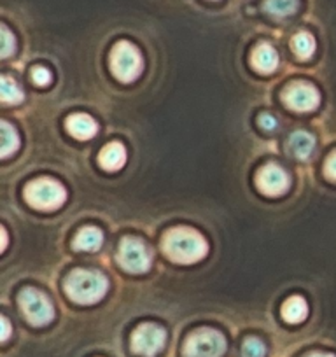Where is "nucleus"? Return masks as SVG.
<instances>
[{"label":"nucleus","mask_w":336,"mask_h":357,"mask_svg":"<svg viewBox=\"0 0 336 357\" xmlns=\"http://www.w3.org/2000/svg\"><path fill=\"white\" fill-rule=\"evenodd\" d=\"M165 254L176 263H197L208 254V243L197 229L174 228L163 238Z\"/></svg>","instance_id":"nucleus-1"},{"label":"nucleus","mask_w":336,"mask_h":357,"mask_svg":"<svg viewBox=\"0 0 336 357\" xmlns=\"http://www.w3.org/2000/svg\"><path fill=\"white\" fill-rule=\"evenodd\" d=\"M109 282L102 273L93 270H74L65 280L68 298L79 305H93L107 293Z\"/></svg>","instance_id":"nucleus-2"},{"label":"nucleus","mask_w":336,"mask_h":357,"mask_svg":"<svg viewBox=\"0 0 336 357\" xmlns=\"http://www.w3.org/2000/svg\"><path fill=\"white\" fill-rule=\"evenodd\" d=\"M25 200L39 211H56L67 200V191L53 178H36L25 188Z\"/></svg>","instance_id":"nucleus-3"},{"label":"nucleus","mask_w":336,"mask_h":357,"mask_svg":"<svg viewBox=\"0 0 336 357\" xmlns=\"http://www.w3.org/2000/svg\"><path fill=\"white\" fill-rule=\"evenodd\" d=\"M112 74L123 82H132L142 74L144 61L132 43H118L111 53Z\"/></svg>","instance_id":"nucleus-4"},{"label":"nucleus","mask_w":336,"mask_h":357,"mask_svg":"<svg viewBox=\"0 0 336 357\" xmlns=\"http://www.w3.org/2000/svg\"><path fill=\"white\" fill-rule=\"evenodd\" d=\"M226 352V340L215 329H198L184 343V357H221Z\"/></svg>","instance_id":"nucleus-5"},{"label":"nucleus","mask_w":336,"mask_h":357,"mask_svg":"<svg viewBox=\"0 0 336 357\" xmlns=\"http://www.w3.org/2000/svg\"><path fill=\"white\" fill-rule=\"evenodd\" d=\"M18 303L26 321L32 326H37V328L49 324L54 319L53 305L47 300L46 294H43L40 291L32 289V287L23 289L18 296Z\"/></svg>","instance_id":"nucleus-6"},{"label":"nucleus","mask_w":336,"mask_h":357,"mask_svg":"<svg viewBox=\"0 0 336 357\" xmlns=\"http://www.w3.org/2000/svg\"><path fill=\"white\" fill-rule=\"evenodd\" d=\"M118 259L121 266L130 273L147 272L151 268V263H153L149 247L140 240L132 238V236H126L121 240Z\"/></svg>","instance_id":"nucleus-7"},{"label":"nucleus","mask_w":336,"mask_h":357,"mask_svg":"<svg viewBox=\"0 0 336 357\" xmlns=\"http://www.w3.org/2000/svg\"><path fill=\"white\" fill-rule=\"evenodd\" d=\"M165 342H167V333L161 326L146 324L139 326V328L133 331L132 335V350L135 354L146 357H154L156 354H160L163 350Z\"/></svg>","instance_id":"nucleus-8"},{"label":"nucleus","mask_w":336,"mask_h":357,"mask_svg":"<svg viewBox=\"0 0 336 357\" xmlns=\"http://www.w3.org/2000/svg\"><path fill=\"white\" fill-rule=\"evenodd\" d=\"M284 102H286L287 107H291L293 111L298 112H308L317 109V105L321 104V95L315 89V86L307 84V82H296V84H291L289 88L284 91L282 95Z\"/></svg>","instance_id":"nucleus-9"},{"label":"nucleus","mask_w":336,"mask_h":357,"mask_svg":"<svg viewBox=\"0 0 336 357\" xmlns=\"http://www.w3.org/2000/svg\"><path fill=\"white\" fill-rule=\"evenodd\" d=\"M256 184L268 197H280L289 190V175L277 165H266L256 175Z\"/></svg>","instance_id":"nucleus-10"},{"label":"nucleus","mask_w":336,"mask_h":357,"mask_svg":"<svg viewBox=\"0 0 336 357\" xmlns=\"http://www.w3.org/2000/svg\"><path fill=\"white\" fill-rule=\"evenodd\" d=\"M250 61H252L254 70L259 74H272L279 65V54L270 44H259L250 56Z\"/></svg>","instance_id":"nucleus-11"},{"label":"nucleus","mask_w":336,"mask_h":357,"mask_svg":"<svg viewBox=\"0 0 336 357\" xmlns=\"http://www.w3.org/2000/svg\"><path fill=\"white\" fill-rule=\"evenodd\" d=\"M100 167L107 172H118L126 163V149L121 142H111L100 151Z\"/></svg>","instance_id":"nucleus-12"},{"label":"nucleus","mask_w":336,"mask_h":357,"mask_svg":"<svg viewBox=\"0 0 336 357\" xmlns=\"http://www.w3.org/2000/svg\"><path fill=\"white\" fill-rule=\"evenodd\" d=\"M67 130L72 137L79 140H88L95 137L98 126L95 119L88 114H74L67 119Z\"/></svg>","instance_id":"nucleus-13"},{"label":"nucleus","mask_w":336,"mask_h":357,"mask_svg":"<svg viewBox=\"0 0 336 357\" xmlns=\"http://www.w3.org/2000/svg\"><path fill=\"white\" fill-rule=\"evenodd\" d=\"M289 151L298 160H307L315 151V139L308 132H294L289 139Z\"/></svg>","instance_id":"nucleus-14"},{"label":"nucleus","mask_w":336,"mask_h":357,"mask_svg":"<svg viewBox=\"0 0 336 357\" xmlns=\"http://www.w3.org/2000/svg\"><path fill=\"white\" fill-rule=\"evenodd\" d=\"M308 315V305L305 298L301 296H291L287 298L286 303L282 305V317L291 324H300L307 319Z\"/></svg>","instance_id":"nucleus-15"},{"label":"nucleus","mask_w":336,"mask_h":357,"mask_svg":"<svg viewBox=\"0 0 336 357\" xmlns=\"http://www.w3.org/2000/svg\"><path fill=\"white\" fill-rule=\"evenodd\" d=\"M104 243V235L95 226L81 229L74 238V247L77 250H98Z\"/></svg>","instance_id":"nucleus-16"},{"label":"nucleus","mask_w":336,"mask_h":357,"mask_svg":"<svg viewBox=\"0 0 336 357\" xmlns=\"http://www.w3.org/2000/svg\"><path fill=\"white\" fill-rule=\"evenodd\" d=\"M0 97H2V102H6V104L15 105L23 100V91L11 77L2 75V79H0Z\"/></svg>","instance_id":"nucleus-17"},{"label":"nucleus","mask_w":336,"mask_h":357,"mask_svg":"<svg viewBox=\"0 0 336 357\" xmlns=\"http://www.w3.org/2000/svg\"><path fill=\"white\" fill-rule=\"evenodd\" d=\"M293 50L300 60H308L315 53V39L308 32H300L293 39Z\"/></svg>","instance_id":"nucleus-18"},{"label":"nucleus","mask_w":336,"mask_h":357,"mask_svg":"<svg viewBox=\"0 0 336 357\" xmlns=\"http://www.w3.org/2000/svg\"><path fill=\"white\" fill-rule=\"evenodd\" d=\"M2 153L0 156L9 158L11 154H15L20 147V137L16 133V130L9 125L8 121H2Z\"/></svg>","instance_id":"nucleus-19"},{"label":"nucleus","mask_w":336,"mask_h":357,"mask_svg":"<svg viewBox=\"0 0 336 357\" xmlns=\"http://www.w3.org/2000/svg\"><path fill=\"white\" fill-rule=\"evenodd\" d=\"M265 9L275 18H286L298 11V0H266Z\"/></svg>","instance_id":"nucleus-20"},{"label":"nucleus","mask_w":336,"mask_h":357,"mask_svg":"<svg viewBox=\"0 0 336 357\" xmlns=\"http://www.w3.org/2000/svg\"><path fill=\"white\" fill-rule=\"evenodd\" d=\"M266 347L259 338H247L242 347L243 357H265Z\"/></svg>","instance_id":"nucleus-21"},{"label":"nucleus","mask_w":336,"mask_h":357,"mask_svg":"<svg viewBox=\"0 0 336 357\" xmlns=\"http://www.w3.org/2000/svg\"><path fill=\"white\" fill-rule=\"evenodd\" d=\"M0 33H2V58H8L9 54L15 53V36L9 32V29L6 25L0 26Z\"/></svg>","instance_id":"nucleus-22"},{"label":"nucleus","mask_w":336,"mask_h":357,"mask_svg":"<svg viewBox=\"0 0 336 357\" xmlns=\"http://www.w3.org/2000/svg\"><path fill=\"white\" fill-rule=\"evenodd\" d=\"M32 79L37 86H47L51 82V72L44 67H36L32 70Z\"/></svg>","instance_id":"nucleus-23"},{"label":"nucleus","mask_w":336,"mask_h":357,"mask_svg":"<svg viewBox=\"0 0 336 357\" xmlns=\"http://www.w3.org/2000/svg\"><path fill=\"white\" fill-rule=\"evenodd\" d=\"M324 174L328 175L331 181H336V153L329 154V158L326 160V167H324Z\"/></svg>","instance_id":"nucleus-24"},{"label":"nucleus","mask_w":336,"mask_h":357,"mask_svg":"<svg viewBox=\"0 0 336 357\" xmlns=\"http://www.w3.org/2000/svg\"><path fill=\"white\" fill-rule=\"evenodd\" d=\"M259 125H261V128L266 130V132H272V130L277 128V119L266 112V114L259 116Z\"/></svg>","instance_id":"nucleus-25"},{"label":"nucleus","mask_w":336,"mask_h":357,"mask_svg":"<svg viewBox=\"0 0 336 357\" xmlns=\"http://www.w3.org/2000/svg\"><path fill=\"white\" fill-rule=\"evenodd\" d=\"M0 324H2V335H0V340H2V342H6V340L11 336V326H9L8 317H4V315H2V317H0Z\"/></svg>","instance_id":"nucleus-26"},{"label":"nucleus","mask_w":336,"mask_h":357,"mask_svg":"<svg viewBox=\"0 0 336 357\" xmlns=\"http://www.w3.org/2000/svg\"><path fill=\"white\" fill-rule=\"evenodd\" d=\"M0 236H2V249L0 250H6V247H8V233H6L4 226L0 228Z\"/></svg>","instance_id":"nucleus-27"},{"label":"nucleus","mask_w":336,"mask_h":357,"mask_svg":"<svg viewBox=\"0 0 336 357\" xmlns=\"http://www.w3.org/2000/svg\"><path fill=\"white\" fill-rule=\"evenodd\" d=\"M308 357H335L331 356V354H322V352H315V354H310Z\"/></svg>","instance_id":"nucleus-28"}]
</instances>
